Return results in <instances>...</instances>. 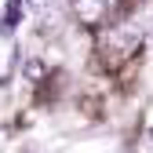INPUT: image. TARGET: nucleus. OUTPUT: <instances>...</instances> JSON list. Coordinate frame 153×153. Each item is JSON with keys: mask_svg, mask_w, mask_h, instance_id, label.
<instances>
[{"mask_svg": "<svg viewBox=\"0 0 153 153\" xmlns=\"http://www.w3.org/2000/svg\"><path fill=\"white\" fill-rule=\"evenodd\" d=\"M69 7L84 26H106V18L117 11V0H69Z\"/></svg>", "mask_w": 153, "mask_h": 153, "instance_id": "obj_1", "label": "nucleus"}, {"mask_svg": "<svg viewBox=\"0 0 153 153\" xmlns=\"http://www.w3.org/2000/svg\"><path fill=\"white\" fill-rule=\"evenodd\" d=\"M11 69H15V44L7 40V33L0 29V84H7Z\"/></svg>", "mask_w": 153, "mask_h": 153, "instance_id": "obj_2", "label": "nucleus"}, {"mask_svg": "<svg viewBox=\"0 0 153 153\" xmlns=\"http://www.w3.org/2000/svg\"><path fill=\"white\" fill-rule=\"evenodd\" d=\"M26 76H29V80H40V76H44V62H26Z\"/></svg>", "mask_w": 153, "mask_h": 153, "instance_id": "obj_4", "label": "nucleus"}, {"mask_svg": "<svg viewBox=\"0 0 153 153\" xmlns=\"http://www.w3.org/2000/svg\"><path fill=\"white\" fill-rule=\"evenodd\" d=\"M18 18H22V0H7V4H4V22H0V29L11 33V29L18 26Z\"/></svg>", "mask_w": 153, "mask_h": 153, "instance_id": "obj_3", "label": "nucleus"}]
</instances>
